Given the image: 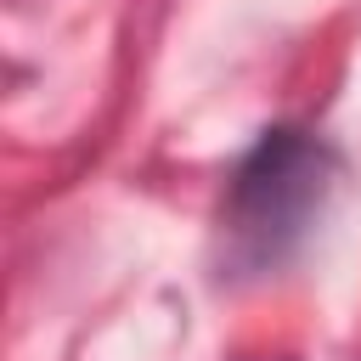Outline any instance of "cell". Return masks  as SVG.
<instances>
[{"instance_id": "1", "label": "cell", "mask_w": 361, "mask_h": 361, "mask_svg": "<svg viewBox=\"0 0 361 361\" xmlns=\"http://www.w3.org/2000/svg\"><path fill=\"white\" fill-rule=\"evenodd\" d=\"M344 158L305 124H271L231 164L220 192V276L259 282L282 271L322 226Z\"/></svg>"}]
</instances>
